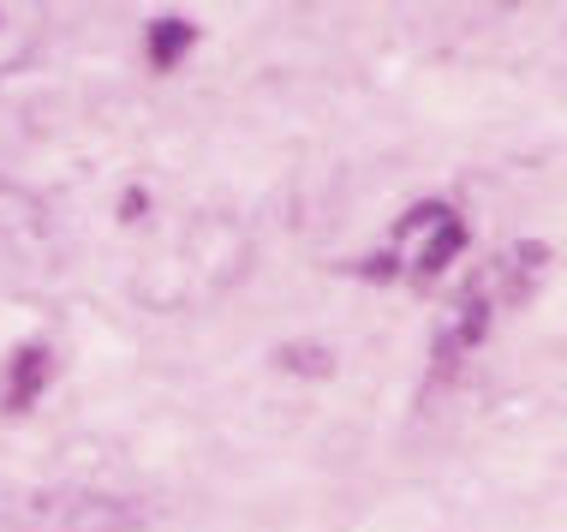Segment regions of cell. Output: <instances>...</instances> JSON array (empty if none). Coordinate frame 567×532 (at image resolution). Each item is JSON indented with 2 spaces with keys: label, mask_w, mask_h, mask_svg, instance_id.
<instances>
[{
  "label": "cell",
  "mask_w": 567,
  "mask_h": 532,
  "mask_svg": "<svg viewBox=\"0 0 567 532\" xmlns=\"http://www.w3.org/2000/svg\"><path fill=\"white\" fill-rule=\"evenodd\" d=\"M144 509L90 484H0V532H137Z\"/></svg>",
  "instance_id": "cell-1"
},
{
  "label": "cell",
  "mask_w": 567,
  "mask_h": 532,
  "mask_svg": "<svg viewBox=\"0 0 567 532\" xmlns=\"http://www.w3.org/2000/svg\"><path fill=\"white\" fill-rule=\"evenodd\" d=\"M460 246H466V222L454 216L449 204H419L406 209L401 227H394V246L377 257V264H364V276H394V269H406V276H436V269H449Z\"/></svg>",
  "instance_id": "cell-2"
},
{
  "label": "cell",
  "mask_w": 567,
  "mask_h": 532,
  "mask_svg": "<svg viewBox=\"0 0 567 532\" xmlns=\"http://www.w3.org/2000/svg\"><path fill=\"white\" fill-rule=\"evenodd\" d=\"M42 227H49L42 204L24 186H12V180L0 174V246H37Z\"/></svg>",
  "instance_id": "cell-3"
},
{
  "label": "cell",
  "mask_w": 567,
  "mask_h": 532,
  "mask_svg": "<svg viewBox=\"0 0 567 532\" xmlns=\"http://www.w3.org/2000/svg\"><path fill=\"white\" fill-rule=\"evenodd\" d=\"M42 383H49V347L30 341L7 365V395H0V407H7V413H24V407L42 395Z\"/></svg>",
  "instance_id": "cell-4"
},
{
  "label": "cell",
  "mask_w": 567,
  "mask_h": 532,
  "mask_svg": "<svg viewBox=\"0 0 567 532\" xmlns=\"http://www.w3.org/2000/svg\"><path fill=\"white\" fill-rule=\"evenodd\" d=\"M186 49H192V24L186 19H162L156 37H150V60H156V66H174V54H186Z\"/></svg>",
  "instance_id": "cell-5"
}]
</instances>
